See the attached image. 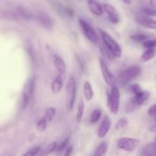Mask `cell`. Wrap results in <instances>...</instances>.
<instances>
[{"label":"cell","instance_id":"cell-1","mask_svg":"<svg viewBox=\"0 0 156 156\" xmlns=\"http://www.w3.org/2000/svg\"><path fill=\"white\" fill-rule=\"evenodd\" d=\"M142 73V68L138 65H133L122 70L118 76V81L122 87L129 85L132 81Z\"/></svg>","mask_w":156,"mask_h":156},{"label":"cell","instance_id":"cell-2","mask_svg":"<svg viewBox=\"0 0 156 156\" xmlns=\"http://www.w3.org/2000/svg\"><path fill=\"white\" fill-rule=\"evenodd\" d=\"M150 92L145 90H142L137 94H133V97L129 100L126 106V112L132 113L141 108L146 101L150 98Z\"/></svg>","mask_w":156,"mask_h":156},{"label":"cell","instance_id":"cell-3","mask_svg":"<svg viewBox=\"0 0 156 156\" xmlns=\"http://www.w3.org/2000/svg\"><path fill=\"white\" fill-rule=\"evenodd\" d=\"M99 33L101 37L102 41L108 47L116 58H120L122 55V49L117 41L105 30L99 29Z\"/></svg>","mask_w":156,"mask_h":156},{"label":"cell","instance_id":"cell-4","mask_svg":"<svg viewBox=\"0 0 156 156\" xmlns=\"http://www.w3.org/2000/svg\"><path fill=\"white\" fill-rule=\"evenodd\" d=\"M108 106L111 114L117 115L120 111V93L118 87L114 85L108 93Z\"/></svg>","mask_w":156,"mask_h":156},{"label":"cell","instance_id":"cell-5","mask_svg":"<svg viewBox=\"0 0 156 156\" xmlns=\"http://www.w3.org/2000/svg\"><path fill=\"white\" fill-rule=\"evenodd\" d=\"M35 88V81L34 78H28L26 80L21 96V106L22 109H25L28 105Z\"/></svg>","mask_w":156,"mask_h":156},{"label":"cell","instance_id":"cell-6","mask_svg":"<svg viewBox=\"0 0 156 156\" xmlns=\"http://www.w3.org/2000/svg\"><path fill=\"white\" fill-rule=\"evenodd\" d=\"M79 23L84 35L86 37L87 39L94 44H99V36L92 26L82 18L79 19Z\"/></svg>","mask_w":156,"mask_h":156},{"label":"cell","instance_id":"cell-7","mask_svg":"<svg viewBox=\"0 0 156 156\" xmlns=\"http://www.w3.org/2000/svg\"><path fill=\"white\" fill-rule=\"evenodd\" d=\"M140 144V140L138 139L130 138V137H123L117 140V146L118 149L125 152H134Z\"/></svg>","mask_w":156,"mask_h":156},{"label":"cell","instance_id":"cell-8","mask_svg":"<svg viewBox=\"0 0 156 156\" xmlns=\"http://www.w3.org/2000/svg\"><path fill=\"white\" fill-rule=\"evenodd\" d=\"M99 63H100V69L101 72L102 77H103L105 83L110 87L115 85L116 82H117V79H116L115 76L113 74L112 72L111 71L109 67L108 66L107 61L104 58L101 57L100 58Z\"/></svg>","mask_w":156,"mask_h":156},{"label":"cell","instance_id":"cell-9","mask_svg":"<svg viewBox=\"0 0 156 156\" xmlns=\"http://www.w3.org/2000/svg\"><path fill=\"white\" fill-rule=\"evenodd\" d=\"M66 91L69 95V108L72 110L74 107L76 99V81L73 76H70L69 78L66 85Z\"/></svg>","mask_w":156,"mask_h":156},{"label":"cell","instance_id":"cell-10","mask_svg":"<svg viewBox=\"0 0 156 156\" xmlns=\"http://www.w3.org/2000/svg\"><path fill=\"white\" fill-rule=\"evenodd\" d=\"M103 7L104 10H105V12L108 15V18L110 21V22L113 24H119V22L120 21V15H119L117 9L112 5L108 4V3H105L103 5Z\"/></svg>","mask_w":156,"mask_h":156},{"label":"cell","instance_id":"cell-11","mask_svg":"<svg viewBox=\"0 0 156 156\" xmlns=\"http://www.w3.org/2000/svg\"><path fill=\"white\" fill-rule=\"evenodd\" d=\"M136 21L143 27L152 29V30H156V20L154 19L152 17L143 14V15H137L136 17Z\"/></svg>","mask_w":156,"mask_h":156},{"label":"cell","instance_id":"cell-12","mask_svg":"<svg viewBox=\"0 0 156 156\" xmlns=\"http://www.w3.org/2000/svg\"><path fill=\"white\" fill-rule=\"evenodd\" d=\"M37 20L39 24L47 30H52L53 29V21L51 17L46 13H40L37 16Z\"/></svg>","mask_w":156,"mask_h":156},{"label":"cell","instance_id":"cell-13","mask_svg":"<svg viewBox=\"0 0 156 156\" xmlns=\"http://www.w3.org/2000/svg\"><path fill=\"white\" fill-rule=\"evenodd\" d=\"M54 6L58 13L62 15V17L67 18H73L75 16V10L69 6L64 5L62 3L59 2H55Z\"/></svg>","mask_w":156,"mask_h":156},{"label":"cell","instance_id":"cell-14","mask_svg":"<svg viewBox=\"0 0 156 156\" xmlns=\"http://www.w3.org/2000/svg\"><path fill=\"white\" fill-rule=\"evenodd\" d=\"M111 127V119L108 117V116H105L104 119L102 120L100 126L98 130V136L100 139H103L108 135L109 133L110 129Z\"/></svg>","mask_w":156,"mask_h":156},{"label":"cell","instance_id":"cell-15","mask_svg":"<svg viewBox=\"0 0 156 156\" xmlns=\"http://www.w3.org/2000/svg\"><path fill=\"white\" fill-rule=\"evenodd\" d=\"M88 9L93 15L96 16H102L104 15V7L97 0H87Z\"/></svg>","mask_w":156,"mask_h":156},{"label":"cell","instance_id":"cell-16","mask_svg":"<svg viewBox=\"0 0 156 156\" xmlns=\"http://www.w3.org/2000/svg\"><path fill=\"white\" fill-rule=\"evenodd\" d=\"M53 65H54V67L56 68V71H57L58 74L61 75V76L65 75L67 69V67L64 59L61 56H59V55L56 54L53 56Z\"/></svg>","mask_w":156,"mask_h":156},{"label":"cell","instance_id":"cell-17","mask_svg":"<svg viewBox=\"0 0 156 156\" xmlns=\"http://www.w3.org/2000/svg\"><path fill=\"white\" fill-rule=\"evenodd\" d=\"M63 85V80H62V76L58 74L56 77L53 79L51 83V91L54 94H57L61 92Z\"/></svg>","mask_w":156,"mask_h":156},{"label":"cell","instance_id":"cell-18","mask_svg":"<svg viewBox=\"0 0 156 156\" xmlns=\"http://www.w3.org/2000/svg\"><path fill=\"white\" fill-rule=\"evenodd\" d=\"M140 155L143 156H154L156 155V141L154 140L150 143H148L143 147Z\"/></svg>","mask_w":156,"mask_h":156},{"label":"cell","instance_id":"cell-19","mask_svg":"<svg viewBox=\"0 0 156 156\" xmlns=\"http://www.w3.org/2000/svg\"><path fill=\"white\" fill-rule=\"evenodd\" d=\"M83 94L85 100L89 101L94 97V91L89 81H85L83 84Z\"/></svg>","mask_w":156,"mask_h":156},{"label":"cell","instance_id":"cell-20","mask_svg":"<svg viewBox=\"0 0 156 156\" xmlns=\"http://www.w3.org/2000/svg\"><path fill=\"white\" fill-rule=\"evenodd\" d=\"M99 50H100V53L102 58H104L106 61L113 60V59L116 58L105 44H104V45L103 44H100V46H99Z\"/></svg>","mask_w":156,"mask_h":156},{"label":"cell","instance_id":"cell-21","mask_svg":"<svg viewBox=\"0 0 156 156\" xmlns=\"http://www.w3.org/2000/svg\"><path fill=\"white\" fill-rule=\"evenodd\" d=\"M17 15L21 18H24L26 20H30L34 18V15L30 10H28L26 8L22 7V6H18L16 8Z\"/></svg>","mask_w":156,"mask_h":156},{"label":"cell","instance_id":"cell-22","mask_svg":"<svg viewBox=\"0 0 156 156\" xmlns=\"http://www.w3.org/2000/svg\"><path fill=\"white\" fill-rule=\"evenodd\" d=\"M109 144L107 141H103L98 146L94 152V156H103L108 153Z\"/></svg>","mask_w":156,"mask_h":156},{"label":"cell","instance_id":"cell-23","mask_svg":"<svg viewBox=\"0 0 156 156\" xmlns=\"http://www.w3.org/2000/svg\"><path fill=\"white\" fill-rule=\"evenodd\" d=\"M155 49H146V51L143 52V53L140 56V61L142 62H149L155 57Z\"/></svg>","mask_w":156,"mask_h":156},{"label":"cell","instance_id":"cell-24","mask_svg":"<svg viewBox=\"0 0 156 156\" xmlns=\"http://www.w3.org/2000/svg\"><path fill=\"white\" fill-rule=\"evenodd\" d=\"M57 146H58L57 142H52V143H49V144H47V146H46L42 150H41V155H47L53 153V152H56Z\"/></svg>","mask_w":156,"mask_h":156},{"label":"cell","instance_id":"cell-25","mask_svg":"<svg viewBox=\"0 0 156 156\" xmlns=\"http://www.w3.org/2000/svg\"><path fill=\"white\" fill-rule=\"evenodd\" d=\"M84 111H85V104H84L83 100H81L78 105L77 111H76V120L77 123H80L82 122V118H83Z\"/></svg>","mask_w":156,"mask_h":156},{"label":"cell","instance_id":"cell-26","mask_svg":"<svg viewBox=\"0 0 156 156\" xmlns=\"http://www.w3.org/2000/svg\"><path fill=\"white\" fill-rule=\"evenodd\" d=\"M152 37V35L148 34L146 33H138V34H134L130 36V39L133 41L138 43H143L145 41H146L149 38Z\"/></svg>","mask_w":156,"mask_h":156},{"label":"cell","instance_id":"cell-27","mask_svg":"<svg viewBox=\"0 0 156 156\" xmlns=\"http://www.w3.org/2000/svg\"><path fill=\"white\" fill-rule=\"evenodd\" d=\"M102 115V111L100 108H96L94 111L91 112V115L89 117V123L91 124H94V123H98L99 120L101 119Z\"/></svg>","mask_w":156,"mask_h":156},{"label":"cell","instance_id":"cell-28","mask_svg":"<svg viewBox=\"0 0 156 156\" xmlns=\"http://www.w3.org/2000/svg\"><path fill=\"white\" fill-rule=\"evenodd\" d=\"M70 141V136L66 137L64 140H62L60 143H58L57 148H56V152L57 153H61L62 152L65 151L66 149V148L69 146V144Z\"/></svg>","mask_w":156,"mask_h":156},{"label":"cell","instance_id":"cell-29","mask_svg":"<svg viewBox=\"0 0 156 156\" xmlns=\"http://www.w3.org/2000/svg\"><path fill=\"white\" fill-rule=\"evenodd\" d=\"M48 123L49 122L47 121V120L44 117H42L41 119H40L37 121V130L39 133H44V131L46 130V129H47V123Z\"/></svg>","mask_w":156,"mask_h":156},{"label":"cell","instance_id":"cell-30","mask_svg":"<svg viewBox=\"0 0 156 156\" xmlns=\"http://www.w3.org/2000/svg\"><path fill=\"white\" fill-rule=\"evenodd\" d=\"M56 110L55 108H53V107H50V108H48L45 111V114H44V117L47 120V121L50 123L53 120V119L54 118V117L56 116Z\"/></svg>","mask_w":156,"mask_h":156},{"label":"cell","instance_id":"cell-31","mask_svg":"<svg viewBox=\"0 0 156 156\" xmlns=\"http://www.w3.org/2000/svg\"><path fill=\"white\" fill-rule=\"evenodd\" d=\"M129 123V120H128L127 117H123L121 118H120L118 120V121L117 122V123L115 124V129L117 130H120V129H124L125 127H126Z\"/></svg>","mask_w":156,"mask_h":156},{"label":"cell","instance_id":"cell-32","mask_svg":"<svg viewBox=\"0 0 156 156\" xmlns=\"http://www.w3.org/2000/svg\"><path fill=\"white\" fill-rule=\"evenodd\" d=\"M142 44L146 49H155L156 47V38H149L142 43Z\"/></svg>","mask_w":156,"mask_h":156},{"label":"cell","instance_id":"cell-33","mask_svg":"<svg viewBox=\"0 0 156 156\" xmlns=\"http://www.w3.org/2000/svg\"><path fill=\"white\" fill-rule=\"evenodd\" d=\"M41 146H34V147H32L31 149H28L26 152H24V155H29V156H34L37 155H39L41 152Z\"/></svg>","mask_w":156,"mask_h":156},{"label":"cell","instance_id":"cell-34","mask_svg":"<svg viewBox=\"0 0 156 156\" xmlns=\"http://www.w3.org/2000/svg\"><path fill=\"white\" fill-rule=\"evenodd\" d=\"M143 88L140 87V85L137 83H132L128 85V91L132 93L133 94H136L141 91Z\"/></svg>","mask_w":156,"mask_h":156},{"label":"cell","instance_id":"cell-35","mask_svg":"<svg viewBox=\"0 0 156 156\" xmlns=\"http://www.w3.org/2000/svg\"><path fill=\"white\" fill-rule=\"evenodd\" d=\"M142 12L144 15L150 17H156V9L151 7H145L142 9Z\"/></svg>","mask_w":156,"mask_h":156},{"label":"cell","instance_id":"cell-36","mask_svg":"<svg viewBox=\"0 0 156 156\" xmlns=\"http://www.w3.org/2000/svg\"><path fill=\"white\" fill-rule=\"evenodd\" d=\"M147 113L150 117H154V118H155L156 117V103L154 104L153 105H152V106L148 109Z\"/></svg>","mask_w":156,"mask_h":156},{"label":"cell","instance_id":"cell-37","mask_svg":"<svg viewBox=\"0 0 156 156\" xmlns=\"http://www.w3.org/2000/svg\"><path fill=\"white\" fill-rule=\"evenodd\" d=\"M73 152V146H69L68 147L66 148V149L65 150V153H64V155H70Z\"/></svg>","mask_w":156,"mask_h":156},{"label":"cell","instance_id":"cell-38","mask_svg":"<svg viewBox=\"0 0 156 156\" xmlns=\"http://www.w3.org/2000/svg\"><path fill=\"white\" fill-rule=\"evenodd\" d=\"M149 3H150L151 7L156 9V0H149Z\"/></svg>","mask_w":156,"mask_h":156},{"label":"cell","instance_id":"cell-39","mask_svg":"<svg viewBox=\"0 0 156 156\" xmlns=\"http://www.w3.org/2000/svg\"><path fill=\"white\" fill-rule=\"evenodd\" d=\"M126 5H131L132 4V0H122Z\"/></svg>","mask_w":156,"mask_h":156},{"label":"cell","instance_id":"cell-40","mask_svg":"<svg viewBox=\"0 0 156 156\" xmlns=\"http://www.w3.org/2000/svg\"><path fill=\"white\" fill-rule=\"evenodd\" d=\"M155 121H156V117H155ZM155 141H156V122H155Z\"/></svg>","mask_w":156,"mask_h":156},{"label":"cell","instance_id":"cell-41","mask_svg":"<svg viewBox=\"0 0 156 156\" xmlns=\"http://www.w3.org/2000/svg\"><path fill=\"white\" fill-rule=\"evenodd\" d=\"M78 1H82V0H78Z\"/></svg>","mask_w":156,"mask_h":156},{"label":"cell","instance_id":"cell-42","mask_svg":"<svg viewBox=\"0 0 156 156\" xmlns=\"http://www.w3.org/2000/svg\"><path fill=\"white\" fill-rule=\"evenodd\" d=\"M103 1H107V0H103Z\"/></svg>","mask_w":156,"mask_h":156}]
</instances>
